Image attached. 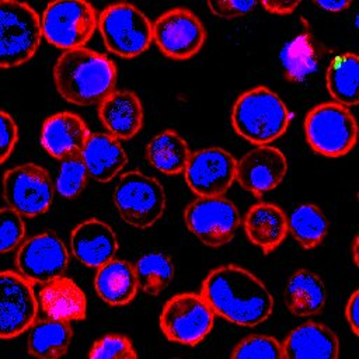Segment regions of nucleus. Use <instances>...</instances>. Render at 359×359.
Listing matches in <instances>:
<instances>
[{"label": "nucleus", "instance_id": "4468645a", "mask_svg": "<svg viewBox=\"0 0 359 359\" xmlns=\"http://www.w3.org/2000/svg\"><path fill=\"white\" fill-rule=\"evenodd\" d=\"M236 167L237 160L230 151L209 146L191 153L182 174L196 196H224L236 180Z\"/></svg>", "mask_w": 359, "mask_h": 359}, {"label": "nucleus", "instance_id": "2eb2a0df", "mask_svg": "<svg viewBox=\"0 0 359 359\" xmlns=\"http://www.w3.org/2000/svg\"><path fill=\"white\" fill-rule=\"evenodd\" d=\"M39 311L34 286L17 271H0V339L28 331Z\"/></svg>", "mask_w": 359, "mask_h": 359}, {"label": "nucleus", "instance_id": "7c9ffc66", "mask_svg": "<svg viewBox=\"0 0 359 359\" xmlns=\"http://www.w3.org/2000/svg\"><path fill=\"white\" fill-rule=\"evenodd\" d=\"M133 266L139 289L149 296L160 294L175 275L174 261L164 251H147L137 258Z\"/></svg>", "mask_w": 359, "mask_h": 359}, {"label": "nucleus", "instance_id": "20e7f679", "mask_svg": "<svg viewBox=\"0 0 359 359\" xmlns=\"http://www.w3.org/2000/svg\"><path fill=\"white\" fill-rule=\"evenodd\" d=\"M303 129L309 147L328 158L346 156L358 140L356 118L349 108L334 101L310 108Z\"/></svg>", "mask_w": 359, "mask_h": 359}, {"label": "nucleus", "instance_id": "72a5a7b5", "mask_svg": "<svg viewBox=\"0 0 359 359\" xmlns=\"http://www.w3.org/2000/svg\"><path fill=\"white\" fill-rule=\"evenodd\" d=\"M87 359H139V353L128 335L108 332L93 342Z\"/></svg>", "mask_w": 359, "mask_h": 359}, {"label": "nucleus", "instance_id": "c85d7f7f", "mask_svg": "<svg viewBox=\"0 0 359 359\" xmlns=\"http://www.w3.org/2000/svg\"><path fill=\"white\" fill-rule=\"evenodd\" d=\"M325 84L334 102L346 108L359 101V57L355 52H345L334 57L325 73Z\"/></svg>", "mask_w": 359, "mask_h": 359}, {"label": "nucleus", "instance_id": "2f4dec72", "mask_svg": "<svg viewBox=\"0 0 359 359\" xmlns=\"http://www.w3.org/2000/svg\"><path fill=\"white\" fill-rule=\"evenodd\" d=\"M88 178L80 154L63 158L56 177L55 191L63 199H74L84 191Z\"/></svg>", "mask_w": 359, "mask_h": 359}, {"label": "nucleus", "instance_id": "ea45409f", "mask_svg": "<svg viewBox=\"0 0 359 359\" xmlns=\"http://www.w3.org/2000/svg\"><path fill=\"white\" fill-rule=\"evenodd\" d=\"M316 7L328 13H342L351 7V1H339V0H321L313 3Z\"/></svg>", "mask_w": 359, "mask_h": 359}, {"label": "nucleus", "instance_id": "aec40b11", "mask_svg": "<svg viewBox=\"0 0 359 359\" xmlns=\"http://www.w3.org/2000/svg\"><path fill=\"white\" fill-rule=\"evenodd\" d=\"M280 344L285 359H339V338L324 323L306 321L289 331Z\"/></svg>", "mask_w": 359, "mask_h": 359}, {"label": "nucleus", "instance_id": "1a4fd4ad", "mask_svg": "<svg viewBox=\"0 0 359 359\" xmlns=\"http://www.w3.org/2000/svg\"><path fill=\"white\" fill-rule=\"evenodd\" d=\"M215 318V313L201 293L182 292L165 300L158 325L167 341L196 346L212 332Z\"/></svg>", "mask_w": 359, "mask_h": 359}, {"label": "nucleus", "instance_id": "412c9836", "mask_svg": "<svg viewBox=\"0 0 359 359\" xmlns=\"http://www.w3.org/2000/svg\"><path fill=\"white\" fill-rule=\"evenodd\" d=\"M36 300L42 313L52 320L72 323L81 321L87 316V297L83 289L67 276L42 285Z\"/></svg>", "mask_w": 359, "mask_h": 359}, {"label": "nucleus", "instance_id": "f257e3e1", "mask_svg": "<svg viewBox=\"0 0 359 359\" xmlns=\"http://www.w3.org/2000/svg\"><path fill=\"white\" fill-rule=\"evenodd\" d=\"M199 293L215 316L238 327L262 324L271 317L275 306L266 285L250 269L236 264L210 269Z\"/></svg>", "mask_w": 359, "mask_h": 359}, {"label": "nucleus", "instance_id": "473e14b6", "mask_svg": "<svg viewBox=\"0 0 359 359\" xmlns=\"http://www.w3.org/2000/svg\"><path fill=\"white\" fill-rule=\"evenodd\" d=\"M230 359H285L282 344L272 335L250 334L238 341Z\"/></svg>", "mask_w": 359, "mask_h": 359}, {"label": "nucleus", "instance_id": "9b49d317", "mask_svg": "<svg viewBox=\"0 0 359 359\" xmlns=\"http://www.w3.org/2000/svg\"><path fill=\"white\" fill-rule=\"evenodd\" d=\"M3 198L22 217H36L49 210L55 198V182L35 163L11 167L3 174Z\"/></svg>", "mask_w": 359, "mask_h": 359}, {"label": "nucleus", "instance_id": "c9c22d12", "mask_svg": "<svg viewBox=\"0 0 359 359\" xmlns=\"http://www.w3.org/2000/svg\"><path fill=\"white\" fill-rule=\"evenodd\" d=\"M20 139V130L15 119L0 109V165L13 154Z\"/></svg>", "mask_w": 359, "mask_h": 359}, {"label": "nucleus", "instance_id": "a878e982", "mask_svg": "<svg viewBox=\"0 0 359 359\" xmlns=\"http://www.w3.org/2000/svg\"><path fill=\"white\" fill-rule=\"evenodd\" d=\"M279 62L285 79L292 83H302L317 72L320 63L318 46L307 24L282 46Z\"/></svg>", "mask_w": 359, "mask_h": 359}, {"label": "nucleus", "instance_id": "6ab92c4d", "mask_svg": "<svg viewBox=\"0 0 359 359\" xmlns=\"http://www.w3.org/2000/svg\"><path fill=\"white\" fill-rule=\"evenodd\" d=\"M97 112L107 133L119 142L133 139L143 128L144 108L130 90H114L98 104Z\"/></svg>", "mask_w": 359, "mask_h": 359}, {"label": "nucleus", "instance_id": "0eeeda50", "mask_svg": "<svg viewBox=\"0 0 359 359\" xmlns=\"http://www.w3.org/2000/svg\"><path fill=\"white\" fill-rule=\"evenodd\" d=\"M97 28L108 52L122 59L140 56L153 42V22L130 3L107 6L98 14Z\"/></svg>", "mask_w": 359, "mask_h": 359}, {"label": "nucleus", "instance_id": "e433bc0d", "mask_svg": "<svg viewBox=\"0 0 359 359\" xmlns=\"http://www.w3.org/2000/svg\"><path fill=\"white\" fill-rule=\"evenodd\" d=\"M209 11L220 18H237L247 15L255 7H258V1H237V0H223V1H208L206 3Z\"/></svg>", "mask_w": 359, "mask_h": 359}, {"label": "nucleus", "instance_id": "9d476101", "mask_svg": "<svg viewBox=\"0 0 359 359\" xmlns=\"http://www.w3.org/2000/svg\"><path fill=\"white\" fill-rule=\"evenodd\" d=\"M184 222L202 244L220 248L234 238L241 216L236 203L226 196H198L185 206Z\"/></svg>", "mask_w": 359, "mask_h": 359}, {"label": "nucleus", "instance_id": "393cba45", "mask_svg": "<svg viewBox=\"0 0 359 359\" xmlns=\"http://www.w3.org/2000/svg\"><path fill=\"white\" fill-rule=\"evenodd\" d=\"M283 302L290 314L313 317L325 306L327 287L317 273L300 268L289 276L283 289Z\"/></svg>", "mask_w": 359, "mask_h": 359}, {"label": "nucleus", "instance_id": "79ce46f5", "mask_svg": "<svg viewBox=\"0 0 359 359\" xmlns=\"http://www.w3.org/2000/svg\"><path fill=\"white\" fill-rule=\"evenodd\" d=\"M170 359H188V358H177V356H174V358H170Z\"/></svg>", "mask_w": 359, "mask_h": 359}, {"label": "nucleus", "instance_id": "4be33fe9", "mask_svg": "<svg viewBox=\"0 0 359 359\" xmlns=\"http://www.w3.org/2000/svg\"><path fill=\"white\" fill-rule=\"evenodd\" d=\"M243 227L251 244L264 254L273 252L287 237V215L272 202H257L247 210Z\"/></svg>", "mask_w": 359, "mask_h": 359}, {"label": "nucleus", "instance_id": "39448f33", "mask_svg": "<svg viewBox=\"0 0 359 359\" xmlns=\"http://www.w3.org/2000/svg\"><path fill=\"white\" fill-rule=\"evenodd\" d=\"M42 41L41 17L28 3L0 0V69L29 62Z\"/></svg>", "mask_w": 359, "mask_h": 359}, {"label": "nucleus", "instance_id": "6e6552de", "mask_svg": "<svg viewBox=\"0 0 359 359\" xmlns=\"http://www.w3.org/2000/svg\"><path fill=\"white\" fill-rule=\"evenodd\" d=\"M97 24L95 7L84 0L50 1L41 17L42 38L63 52L84 48L93 38Z\"/></svg>", "mask_w": 359, "mask_h": 359}, {"label": "nucleus", "instance_id": "c756f323", "mask_svg": "<svg viewBox=\"0 0 359 359\" xmlns=\"http://www.w3.org/2000/svg\"><path fill=\"white\" fill-rule=\"evenodd\" d=\"M287 231L303 250H314L328 234V220L317 205L300 203L287 216Z\"/></svg>", "mask_w": 359, "mask_h": 359}, {"label": "nucleus", "instance_id": "cd10ccee", "mask_svg": "<svg viewBox=\"0 0 359 359\" xmlns=\"http://www.w3.org/2000/svg\"><path fill=\"white\" fill-rule=\"evenodd\" d=\"M188 142L174 129H164L146 144L144 154L153 168L165 175L184 172L191 157Z\"/></svg>", "mask_w": 359, "mask_h": 359}, {"label": "nucleus", "instance_id": "f03ea898", "mask_svg": "<svg viewBox=\"0 0 359 359\" xmlns=\"http://www.w3.org/2000/svg\"><path fill=\"white\" fill-rule=\"evenodd\" d=\"M52 74L59 95L79 107L100 104L114 91L118 79L115 62L105 53L86 46L65 50L57 57Z\"/></svg>", "mask_w": 359, "mask_h": 359}, {"label": "nucleus", "instance_id": "a19ab883", "mask_svg": "<svg viewBox=\"0 0 359 359\" xmlns=\"http://www.w3.org/2000/svg\"><path fill=\"white\" fill-rule=\"evenodd\" d=\"M358 247H359V236L355 234L353 240H352V244H351V257H352V261H353V265L358 266L359 261H358Z\"/></svg>", "mask_w": 359, "mask_h": 359}, {"label": "nucleus", "instance_id": "bb28decb", "mask_svg": "<svg viewBox=\"0 0 359 359\" xmlns=\"http://www.w3.org/2000/svg\"><path fill=\"white\" fill-rule=\"evenodd\" d=\"M72 341L70 323L46 317L29 327L27 352L35 359H60L67 353Z\"/></svg>", "mask_w": 359, "mask_h": 359}, {"label": "nucleus", "instance_id": "4c0bfd02", "mask_svg": "<svg viewBox=\"0 0 359 359\" xmlns=\"http://www.w3.org/2000/svg\"><path fill=\"white\" fill-rule=\"evenodd\" d=\"M358 306H359V290L355 289L352 294L348 297L346 306H345V320L355 337L359 335V314H358Z\"/></svg>", "mask_w": 359, "mask_h": 359}, {"label": "nucleus", "instance_id": "5701e85b", "mask_svg": "<svg viewBox=\"0 0 359 359\" xmlns=\"http://www.w3.org/2000/svg\"><path fill=\"white\" fill-rule=\"evenodd\" d=\"M80 156L88 177L102 184L118 177L128 164V154L122 143L105 132L91 133Z\"/></svg>", "mask_w": 359, "mask_h": 359}, {"label": "nucleus", "instance_id": "7ed1b4c3", "mask_svg": "<svg viewBox=\"0 0 359 359\" xmlns=\"http://www.w3.org/2000/svg\"><path fill=\"white\" fill-rule=\"evenodd\" d=\"M290 119L292 112L285 101L266 86H255L241 93L230 115L233 130L255 146L271 144L283 136Z\"/></svg>", "mask_w": 359, "mask_h": 359}, {"label": "nucleus", "instance_id": "58836bf2", "mask_svg": "<svg viewBox=\"0 0 359 359\" xmlns=\"http://www.w3.org/2000/svg\"><path fill=\"white\" fill-rule=\"evenodd\" d=\"M258 6H261L266 13L275 15H289L296 11L300 1H261Z\"/></svg>", "mask_w": 359, "mask_h": 359}, {"label": "nucleus", "instance_id": "b1692460", "mask_svg": "<svg viewBox=\"0 0 359 359\" xmlns=\"http://www.w3.org/2000/svg\"><path fill=\"white\" fill-rule=\"evenodd\" d=\"M94 289L108 306L121 307L132 303L139 290L135 266L126 259L112 258L97 268Z\"/></svg>", "mask_w": 359, "mask_h": 359}, {"label": "nucleus", "instance_id": "a211bd4d", "mask_svg": "<svg viewBox=\"0 0 359 359\" xmlns=\"http://www.w3.org/2000/svg\"><path fill=\"white\" fill-rule=\"evenodd\" d=\"M91 132L84 119L72 112L60 111L48 116L41 126V146L56 160L80 154Z\"/></svg>", "mask_w": 359, "mask_h": 359}, {"label": "nucleus", "instance_id": "f3484780", "mask_svg": "<svg viewBox=\"0 0 359 359\" xmlns=\"http://www.w3.org/2000/svg\"><path fill=\"white\" fill-rule=\"evenodd\" d=\"M118 247L119 243L112 227L97 217L77 223L70 231V251L77 261L88 268L97 269L115 258Z\"/></svg>", "mask_w": 359, "mask_h": 359}, {"label": "nucleus", "instance_id": "f704fd0d", "mask_svg": "<svg viewBox=\"0 0 359 359\" xmlns=\"http://www.w3.org/2000/svg\"><path fill=\"white\" fill-rule=\"evenodd\" d=\"M25 223L20 213L4 206L0 208V254L20 247L25 238Z\"/></svg>", "mask_w": 359, "mask_h": 359}, {"label": "nucleus", "instance_id": "f8f14e48", "mask_svg": "<svg viewBox=\"0 0 359 359\" xmlns=\"http://www.w3.org/2000/svg\"><path fill=\"white\" fill-rule=\"evenodd\" d=\"M208 38L201 18L189 8L172 7L153 21V42L172 60H188L199 53Z\"/></svg>", "mask_w": 359, "mask_h": 359}, {"label": "nucleus", "instance_id": "dca6fc26", "mask_svg": "<svg viewBox=\"0 0 359 359\" xmlns=\"http://www.w3.org/2000/svg\"><path fill=\"white\" fill-rule=\"evenodd\" d=\"M286 174V156L278 147L269 144L257 146L237 160L236 181L255 198H261L279 187Z\"/></svg>", "mask_w": 359, "mask_h": 359}, {"label": "nucleus", "instance_id": "ddd939ff", "mask_svg": "<svg viewBox=\"0 0 359 359\" xmlns=\"http://www.w3.org/2000/svg\"><path fill=\"white\" fill-rule=\"evenodd\" d=\"M69 261L70 254L66 244L52 231L38 233L24 240L14 258L17 272L32 286H42L65 276Z\"/></svg>", "mask_w": 359, "mask_h": 359}, {"label": "nucleus", "instance_id": "423d86ee", "mask_svg": "<svg viewBox=\"0 0 359 359\" xmlns=\"http://www.w3.org/2000/svg\"><path fill=\"white\" fill-rule=\"evenodd\" d=\"M112 201L121 219L140 230L154 226L167 206V195L161 182L140 170H130L121 175Z\"/></svg>", "mask_w": 359, "mask_h": 359}]
</instances>
